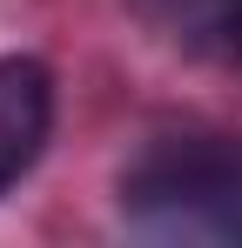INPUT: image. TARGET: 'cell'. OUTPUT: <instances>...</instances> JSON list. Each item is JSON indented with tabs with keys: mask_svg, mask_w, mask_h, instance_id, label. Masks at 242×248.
Returning a JSON list of instances; mask_svg holds the SVG:
<instances>
[{
	"mask_svg": "<svg viewBox=\"0 0 242 248\" xmlns=\"http://www.w3.org/2000/svg\"><path fill=\"white\" fill-rule=\"evenodd\" d=\"M182 34L242 61V0H182Z\"/></svg>",
	"mask_w": 242,
	"mask_h": 248,
	"instance_id": "3",
	"label": "cell"
},
{
	"mask_svg": "<svg viewBox=\"0 0 242 248\" xmlns=\"http://www.w3.org/2000/svg\"><path fill=\"white\" fill-rule=\"evenodd\" d=\"M121 208L141 228L242 242V148L222 134H161L121 174Z\"/></svg>",
	"mask_w": 242,
	"mask_h": 248,
	"instance_id": "1",
	"label": "cell"
},
{
	"mask_svg": "<svg viewBox=\"0 0 242 248\" xmlns=\"http://www.w3.org/2000/svg\"><path fill=\"white\" fill-rule=\"evenodd\" d=\"M54 127V74L34 54H0V195L40 161Z\"/></svg>",
	"mask_w": 242,
	"mask_h": 248,
	"instance_id": "2",
	"label": "cell"
}]
</instances>
